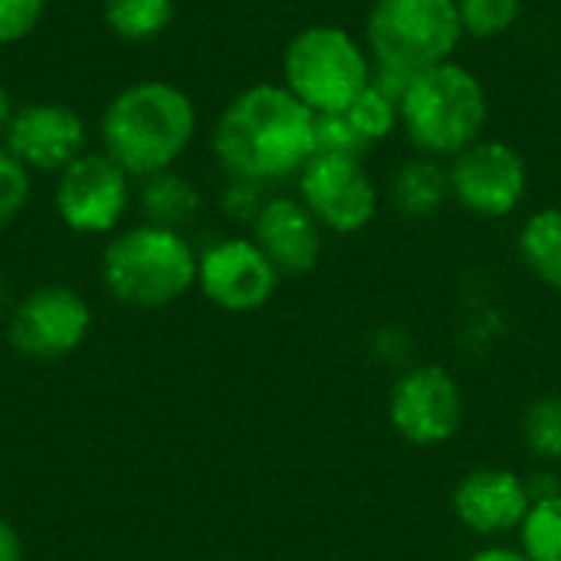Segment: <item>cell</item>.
<instances>
[{"label":"cell","instance_id":"cell-5","mask_svg":"<svg viewBox=\"0 0 561 561\" xmlns=\"http://www.w3.org/2000/svg\"><path fill=\"white\" fill-rule=\"evenodd\" d=\"M99 273L115 302L131 309H164L197 286V250L181 230L141 220L112 233Z\"/></svg>","mask_w":561,"mask_h":561},{"label":"cell","instance_id":"cell-22","mask_svg":"<svg viewBox=\"0 0 561 561\" xmlns=\"http://www.w3.org/2000/svg\"><path fill=\"white\" fill-rule=\"evenodd\" d=\"M519 549L533 561H561V496L533 503L519 526Z\"/></svg>","mask_w":561,"mask_h":561},{"label":"cell","instance_id":"cell-10","mask_svg":"<svg viewBox=\"0 0 561 561\" xmlns=\"http://www.w3.org/2000/svg\"><path fill=\"white\" fill-rule=\"evenodd\" d=\"M388 421L414 447H440L463 427V391L444 365H414L388 391Z\"/></svg>","mask_w":561,"mask_h":561},{"label":"cell","instance_id":"cell-31","mask_svg":"<svg viewBox=\"0 0 561 561\" xmlns=\"http://www.w3.org/2000/svg\"><path fill=\"white\" fill-rule=\"evenodd\" d=\"M559 480H561V463H559Z\"/></svg>","mask_w":561,"mask_h":561},{"label":"cell","instance_id":"cell-28","mask_svg":"<svg viewBox=\"0 0 561 561\" xmlns=\"http://www.w3.org/2000/svg\"><path fill=\"white\" fill-rule=\"evenodd\" d=\"M0 561H23V542H20V533L0 519Z\"/></svg>","mask_w":561,"mask_h":561},{"label":"cell","instance_id":"cell-19","mask_svg":"<svg viewBox=\"0 0 561 561\" xmlns=\"http://www.w3.org/2000/svg\"><path fill=\"white\" fill-rule=\"evenodd\" d=\"M174 10V0H102V23L122 43H151L171 26Z\"/></svg>","mask_w":561,"mask_h":561},{"label":"cell","instance_id":"cell-32","mask_svg":"<svg viewBox=\"0 0 561 561\" xmlns=\"http://www.w3.org/2000/svg\"><path fill=\"white\" fill-rule=\"evenodd\" d=\"M0 490H3V483H0Z\"/></svg>","mask_w":561,"mask_h":561},{"label":"cell","instance_id":"cell-29","mask_svg":"<svg viewBox=\"0 0 561 561\" xmlns=\"http://www.w3.org/2000/svg\"><path fill=\"white\" fill-rule=\"evenodd\" d=\"M467 561H533L523 549H510V546H483L477 549Z\"/></svg>","mask_w":561,"mask_h":561},{"label":"cell","instance_id":"cell-30","mask_svg":"<svg viewBox=\"0 0 561 561\" xmlns=\"http://www.w3.org/2000/svg\"><path fill=\"white\" fill-rule=\"evenodd\" d=\"M13 112H16V105H13L10 92L0 85V141H3V135H7V128H10V118H13Z\"/></svg>","mask_w":561,"mask_h":561},{"label":"cell","instance_id":"cell-21","mask_svg":"<svg viewBox=\"0 0 561 561\" xmlns=\"http://www.w3.org/2000/svg\"><path fill=\"white\" fill-rule=\"evenodd\" d=\"M526 450L542 463H561V394H542L529 401L519 424Z\"/></svg>","mask_w":561,"mask_h":561},{"label":"cell","instance_id":"cell-20","mask_svg":"<svg viewBox=\"0 0 561 561\" xmlns=\"http://www.w3.org/2000/svg\"><path fill=\"white\" fill-rule=\"evenodd\" d=\"M345 115L352 118V125L358 128V135L375 148L378 141H388L394 131H401V99H394L391 92H385L381 85L368 82L355 102L345 108Z\"/></svg>","mask_w":561,"mask_h":561},{"label":"cell","instance_id":"cell-16","mask_svg":"<svg viewBox=\"0 0 561 561\" xmlns=\"http://www.w3.org/2000/svg\"><path fill=\"white\" fill-rule=\"evenodd\" d=\"M391 207L408 220H431L437 217L454 197H450V174L447 161L414 154L408 158L394 174L388 187Z\"/></svg>","mask_w":561,"mask_h":561},{"label":"cell","instance_id":"cell-24","mask_svg":"<svg viewBox=\"0 0 561 561\" xmlns=\"http://www.w3.org/2000/svg\"><path fill=\"white\" fill-rule=\"evenodd\" d=\"M33 174L0 145V230L10 227L30 204Z\"/></svg>","mask_w":561,"mask_h":561},{"label":"cell","instance_id":"cell-27","mask_svg":"<svg viewBox=\"0 0 561 561\" xmlns=\"http://www.w3.org/2000/svg\"><path fill=\"white\" fill-rule=\"evenodd\" d=\"M263 201H266V194H263L260 184H253V181H237V178H227V187H224V194H220L224 214L233 217V220H243V224H253V217L260 214Z\"/></svg>","mask_w":561,"mask_h":561},{"label":"cell","instance_id":"cell-2","mask_svg":"<svg viewBox=\"0 0 561 561\" xmlns=\"http://www.w3.org/2000/svg\"><path fill=\"white\" fill-rule=\"evenodd\" d=\"M197 135L194 99L168 79L118 89L99 115V141L131 181L171 171Z\"/></svg>","mask_w":561,"mask_h":561},{"label":"cell","instance_id":"cell-1","mask_svg":"<svg viewBox=\"0 0 561 561\" xmlns=\"http://www.w3.org/2000/svg\"><path fill=\"white\" fill-rule=\"evenodd\" d=\"M210 151L237 181L270 187L299 178L316 154V115L283 82L247 85L217 115Z\"/></svg>","mask_w":561,"mask_h":561},{"label":"cell","instance_id":"cell-15","mask_svg":"<svg viewBox=\"0 0 561 561\" xmlns=\"http://www.w3.org/2000/svg\"><path fill=\"white\" fill-rule=\"evenodd\" d=\"M253 243L279 276H309L325 247V230L296 194H273L253 217Z\"/></svg>","mask_w":561,"mask_h":561},{"label":"cell","instance_id":"cell-7","mask_svg":"<svg viewBox=\"0 0 561 561\" xmlns=\"http://www.w3.org/2000/svg\"><path fill=\"white\" fill-rule=\"evenodd\" d=\"M296 197L312 210L325 233L352 237L371 227L381 210V191L365 158L316 151L296 178Z\"/></svg>","mask_w":561,"mask_h":561},{"label":"cell","instance_id":"cell-8","mask_svg":"<svg viewBox=\"0 0 561 561\" xmlns=\"http://www.w3.org/2000/svg\"><path fill=\"white\" fill-rule=\"evenodd\" d=\"M450 197L480 220L516 214L529 194V164L523 151L503 138H480L447 161Z\"/></svg>","mask_w":561,"mask_h":561},{"label":"cell","instance_id":"cell-9","mask_svg":"<svg viewBox=\"0 0 561 561\" xmlns=\"http://www.w3.org/2000/svg\"><path fill=\"white\" fill-rule=\"evenodd\" d=\"M53 204L72 233L108 237L131 207V178L105 151H85L56 174Z\"/></svg>","mask_w":561,"mask_h":561},{"label":"cell","instance_id":"cell-6","mask_svg":"<svg viewBox=\"0 0 561 561\" xmlns=\"http://www.w3.org/2000/svg\"><path fill=\"white\" fill-rule=\"evenodd\" d=\"M283 85L312 112H345L371 82V56L365 39L339 23H309L283 49Z\"/></svg>","mask_w":561,"mask_h":561},{"label":"cell","instance_id":"cell-11","mask_svg":"<svg viewBox=\"0 0 561 561\" xmlns=\"http://www.w3.org/2000/svg\"><path fill=\"white\" fill-rule=\"evenodd\" d=\"M92 329V309L69 286H39L26 293L7 322V339L16 355L56 362L72 355Z\"/></svg>","mask_w":561,"mask_h":561},{"label":"cell","instance_id":"cell-13","mask_svg":"<svg viewBox=\"0 0 561 561\" xmlns=\"http://www.w3.org/2000/svg\"><path fill=\"white\" fill-rule=\"evenodd\" d=\"M85 138H89L85 122L72 105L36 99L16 105L0 145L30 174H59L66 164L85 154Z\"/></svg>","mask_w":561,"mask_h":561},{"label":"cell","instance_id":"cell-4","mask_svg":"<svg viewBox=\"0 0 561 561\" xmlns=\"http://www.w3.org/2000/svg\"><path fill=\"white\" fill-rule=\"evenodd\" d=\"M490 95L483 79L460 59L417 72L401 95V131L417 154L450 161L483 138Z\"/></svg>","mask_w":561,"mask_h":561},{"label":"cell","instance_id":"cell-17","mask_svg":"<svg viewBox=\"0 0 561 561\" xmlns=\"http://www.w3.org/2000/svg\"><path fill=\"white\" fill-rule=\"evenodd\" d=\"M138 210H141L145 224L184 230L201 210V191L184 174H178L171 168V171H161V174H151L141 181Z\"/></svg>","mask_w":561,"mask_h":561},{"label":"cell","instance_id":"cell-18","mask_svg":"<svg viewBox=\"0 0 561 561\" xmlns=\"http://www.w3.org/2000/svg\"><path fill=\"white\" fill-rule=\"evenodd\" d=\"M523 266L549 289L561 293V204L533 210L516 237Z\"/></svg>","mask_w":561,"mask_h":561},{"label":"cell","instance_id":"cell-26","mask_svg":"<svg viewBox=\"0 0 561 561\" xmlns=\"http://www.w3.org/2000/svg\"><path fill=\"white\" fill-rule=\"evenodd\" d=\"M46 0H0V46L23 43L39 30Z\"/></svg>","mask_w":561,"mask_h":561},{"label":"cell","instance_id":"cell-3","mask_svg":"<svg viewBox=\"0 0 561 561\" xmlns=\"http://www.w3.org/2000/svg\"><path fill=\"white\" fill-rule=\"evenodd\" d=\"M371 82L404 95L408 82L447 59H457L463 36L457 0H375L365 16Z\"/></svg>","mask_w":561,"mask_h":561},{"label":"cell","instance_id":"cell-12","mask_svg":"<svg viewBox=\"0 0 561 561\" xmlns=\"http://www.w3.org/2000/svg\"><path fill=\"white\" fill-rule=\"evenodd\" d=\"M276 266L253 243V237H224L197 253V289L224 312L243 316L263 309L276 286Z\"/></svg>","mask_w":561,"mask_h":561},{"label":"cell","instance_id":"cell-25","mask_svg":"<svg viewBox=\"0 0 561 561\" xmlns=\"http://www.w3.org/2000/svg\"><path fill=\"white\" fill-rule=\"evenodd\" d=\"M316 151L365 158L371 145L358 135V128L345 112H332V115H316Z\"/></svg>","mask_w":561,"mask_h":561},{"label":"cell","instance_id":"cell-14","mask_svg":"<svg viewBox=\"0 0 561 561\" xmlns=\"http://www.w3.org/2000/svg\"><path fill=\"white\" fill-rule=\"evenodd\" d=\"M450 506L463 529L483 539H496L526 523L533 510V496L519 473L503 467H480L460 477Z\"/></svg>","mask_w":561,"mask_h":561},{"label":"cell","instance_id":"cell-23","mask_svg":"<svg viewBox=\"0 0 561 561\" xmlns=\"http://www.w3.org/2000/svg\"><path fill=\"white\" fill-rule=\"evenodd\" d=\"M463 36L470 39H500L506 36L523 13V0H457Z\"/></svg>","mask_w":561,"mask_h":561}]
</instances>
